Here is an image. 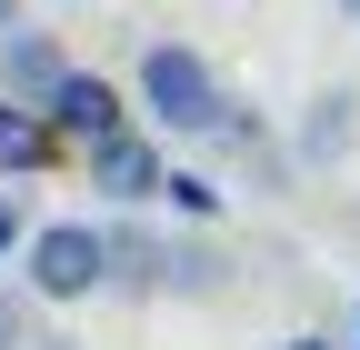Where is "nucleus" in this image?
I'll use <instances>...</instances> for the list:
<instances>
[{"label":"nucleus","instance_id":"423d86ee","mask_svg":"<svg viewBox=\"0 0 360 350\" xmlns=\"http://www.w3.org/2000/svg\"><path fill=\"white\" fill-rule=\"evenodd\" d=\"M350 141H360V91H321L310 120H300V160L330 170V160H350Z\"/></svg>","mask_w":360,"mask_h":350},{"label":"nucleus","instance_id":"39448f33","mask_svg":"<svg viewBox=\"0 0 360 350\" xmlns=\"http://www.w3.org/2000/svg\"><path fill=\"white\" fill-rule=\"evenodd\" d=\"M51 160H60V141H51V120H40V101L0 91V181H40Z\"/></svg>","mask_w":360,"mask_h":350},{"label":"nucleus","instance_id":"6e6552de","mask_svg":"<svg viewBox=\"0 0 360 350\" xmlns=\"http://www.w3.org/2000/svg\"><path fill=\"white\" fill-rule=\"evenodd\" d=\"M160 190H170V210H180V221H210V210H220V190L200 181V170H160Z\"/></svg>","mask_w":360,"mask_h":350},{"label":"nucleus","instance_id":"1a4fd4ad","mask_svg":"<svg viewBox=\"0 0 360 350\" xmlns=\"http://www.w3.org/2000/svg\"><path fill=\"white\" fill-rule=\"evenodd\" d=\"M0 350H30V290H0Z\"/></svg>","mask_w":360,"mask_h":350},{"label":"nucleus","instance_id":"20e7f679","mask_svg":"<svg viewBox=\"0 0 360 350\" xmlns=\"http://www.w3.org/2000/svg\"><path fill=\"white\" fill-rule=\"evenodd\" d=\"M80 160H90V190L101 200H160V170H170L141 130H110V141H90Z\"/></svg>","mask_w":360,"mask_h":350},{"label":"nucleus","instance_id":"f03ea898","mask_svg":"<svg viewBox=\"0 0 360 350\" xmlns=\"http://www.w3.org/2000/svg\"><path fill=\"white\" fill-rule=\"evenodd\" d=\"M141 110L160 130H180V141H200V130L220 120V80H210V60L191 51V40H150L141 51Z\"/></svg>","mask_w":360,"mask_h":350},{"label":"nucleus","instance_id":"7ed1b4c3","mask_svg":"<svg viewBox=\"0 0 360 350\" xmlns=\"http://www.w3.org/2000/svg\"><path fill=\"white\" fill-rule=\"evenodd\" d=\"M40 120H51L60 150H90V141H110V130H130V101L110 91L101 70H60L51 91H40Z\"/></svg>","mask_w":360,"mask_h":350},{"label":"nucleus","instance_id":"ddd939ff","mask_svg":"<svg viewBox=\"0 0 360 350\" xmlns=\"http://www.w3.org/2000/svg\"><path fill=\"white\" fill-rule=\"evenodd\" d=\"M350 340H360V311H350Z\"/></svg>","mask_w":360,"mask_h":350},{"label":"nucleus","instance_id":"f8f14e48","mask_svg":"<svg viewBox=\"0 0 360 350\" xmlns=\"http://www.w3.org/2000/svg\"><path fill=\"white\" fill-rule=\"evenodd\" d=\"M340 11H350V20H360V0H340Z\"/></svg>","mask_w":360,"mask_h":350},{"label":"nucleus","instance_id":"9b49d317","mask_svg":"<svg viewBox=\"0 0 360 350\" xmlns=\"http://www.w3.org/2000/svg\"><path fill=\"white\" fill-rule=\"evenodd\" d=\"M11 231H20V210H11V200H0V250H11Z\"/></svg>","mask_w":360,"mask_h":350},{"label":"nucleus","instance_id":"9d476101","mask_svg":"<svg viewBox=\"0 0 360 350\" xmlns=\"http://www.w3.org/2000/svg\"><path fill=\"white\" fill-rule=\"evenodd\" d=\"M281 350H330V330H290V340H281Z\"/></svg>","mask_w":360,"mask_h":350},{"label":"nucleus","instance_id":"0eeeda50","mask_svg":"<svg viewBox=\"0 0 360 350\" xmlns=\"http://www.w3.org/2000/svg\"><path fill=\"white\" fill-rule=\"evenodd\" d=\"M60 70H70V60H60L40 30H11V40H0V91H11V101H40Z\"/></svg>","mask_w":360,"mask_h":350},{"label":"nucleus","instance_id":"f257e3e1","mask_svg":"<svg viewBox=\"0 0 360 350\" xmlns=\"http://www.w3.org/2000/svg\"><path fill=\"white\" fill-rule=\"evenodd\" d=\"M101 280H110V231H90V221H51V231H30V250H20V290H30V300L70 311V300H90Z\"/></svg>","mask_w":360,"mask_h":350}]
</instances>
